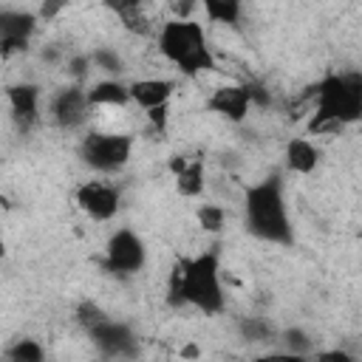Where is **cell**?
<instances>
[{
	"mask_svg": "<svg viewBox=\"0 0 362 362\" xmlns=\"http://www.w3.org/2000/svg\"><path fill=\"white\" fill-rule=\"evenodd\" d=\"M170 303L192 305L204 314L223 311V286L221 266L215 252H204L195 257H178L170 272Z\"/></svg>",
	"mask_w": 362,
	"mask_h": 362,
	"instance_id": "1",
	"label": "cell"
},
{
	"mask_svg": "<svg viewBox=\"0 0 362 362\" xmlns=\"http://www.w3.org/2000/svg\"><path fill=\"white\" fill-rule=\"evenodd\" d=\"M362 116V76L359 74H328L314 88V113L305 130L314 136L359 122Z\"/></svg>",
	"mask_w": 362,
	"mask_h": 362,
	"instance_id": "2",
	"label": "cell"
},
{
	"mask_svg": "<svg viewBox=\"0 0 362 362\" xmlns=\"http://www.w3.org/2000/svg\"><path fill=\"white\" fill-rule=\"evenodd\" d=\"M243 221H246V229L260 240H269V243H291L294 240L286 198H283V184L277 175H269L260 184L246 189Z\"/></svg>",
	"mask_w": 362,
	"mask_h": 362,
	"instance_id": "3",
	"label": "cell"
},
{
	"mask_svg": "<svg viewBox=\"0 0 362 362\" xmlns=\"http://www.w3.org/2000/svg\"><path fill=\"white\" fill-rule=\"evenodd\" d=\"M158 51L184 76L215 71V54L209 51L204 25L195 20H178V17L167 20L158 28Z\"/></svg>",
	"mask_w": 362,
	"mask_h": 362,
	"instance_id": "4",
	"label": "cell"
},
{
	"mask_svg": "<svg viewBox=\"0 0 362 362\" xmlns=\"http://www.w3.org/2000/svg\"><path fill=\"white\" fill-rule=\"evenodd\" d=\"M133 153V139L124 133H88L79 144V158L85 167L102 175H113L127 167Z\"/></svg>",
	"mask_w": 362,
	"mask_h": 362,
	"instance_id": "5",
	"label": "cell"
},
{
	"mask_svg": "<svg viewBox=\"0 0 362 362\" xmlns=\"http://www.w3.org/2000/svg\"><path fill=\"white\" fill-rule=\"evenodd\" d=\"M144 263H147V249H144V240L133 229H116L107 238V246H105V269L110 274L130 277V274L141 272Z\"/></svg>",
	"mask_w": 362,
	"mask_h": 362,
	"instance_id": "6",
	"label": "cell"
},
{
	"mask_svg": "<svg viewBox=\"0 0 362 362\" xmlns=\"http://www.w3.org/2000/svg\"><path fill=\"white\" fill-rule=\"evenodd\" d=\"M119 201H122L119 189L113 184H107V181L90 178V181H82L76 187V204L90 221H99V223L110 221L119 212Z\"/></svg>",
	"mask_w": 362,
	"mask_h": 362,
	"instance_id": "7",
	"label": "cell"
},
{
	"mask_svg": "<svg viewBox=\"0 0 362 362\" xmlns=\"http://www.w3.org/2000/svg\"><path fill=\"white\" fill-rule=\"evenodd\" d=\"M90 116V102H88V90L76 82L62 88L54 99H51V119L57 127L62 130H76L88 122Z\"/></svg>",
	"mask_w": 362,
	"mask_h": 362,
	"instance_id": "8",
	"label": "cell"
},
{
	"mask_svg": "<svg viewBox=\"0 0 362 362\" xmlns=\"http://www.w3.org/2000/svg\"><path fill=\"white\" fill-rule=\"evenodd\" d=\"M88 337L93 339V345H96V351L102 356H133L136 354V337L119 320L105 317L102 322L88 328Z\"/></svg>",
	"mask_w": 362,
	"mask_h": 362,
	"instance_id": "9",
	"label": "cell"
},
{
	"mask_svg": "<svg viewBox=\"0 0 362 362\" xmlns=\"http://www.w3.org/2000/svg\"><path fill=\"white\" fill-rule=\"evenodd\" d=\"M252 85H221L209 93L206 99V110L223 116L226 122H235L240 124L246 116H249V107H252Z\"/></svg>",
	"mask_w": 362,
	"mask_h": 362,
	"instance_id": "10",
	"label": "cell"
},
{
	"mask_svg": "<svg viewBox=\"0 0 362 362\" xmlns=\"http://www.w3.org/2000/svg\"><path fill=\"white\" fill-rule=\"evenodd\" d=\"M6 96H8L14 124L23 133L31 130L40 122V88L34 82H17V85H8Z\"/></svg>",
	"mask_w": 362,
	"mask_h": 362,
	"instance_id": "11",
	"label": "cell"
},
{
	"mask_svg": "<svg viewBox=\"0 0 362 362\" xmlns=\"http://www.w3.org/2000/svg\"><path fill=\"white\" fill-rule=\"evenodd\" d=\"M37 28V14L31 11H0V42L14 54L28 45V37Z\"/></svg>",
	"mask_w": 362,
	"mask_h": 362,
	"instance_id": "12",
	"label": "cell"
},
{
	"mask_svg": "<svg viewBox=\"0 0 362 362\" xmlns=\"http://www.w3.org/2000/svg\"><path fill=\"white\" fill-rule=\"evenodd\" d=\"M130 90V102H136L141 110H150L156 105H167L175 93V79H164V76H147V79H136L127 85Z\"/></svg>",
	"mask_w": 362,
	"mask_h": 362,
	"instance_id": "13",
	"label": "cell"
},
{
	"mask_svg": "<svg viewBox=\"0 0 362 362\" xmlns=\"http://www.w3.org/2000/svg\"><path fill=\"white\" fill-rule=\"evenodd\" d=\"M320 158H322V153H320V147H317L311 139H305V136H294V139L286 141V167H288L291 173H297V175H308V173L317 170Z\"/></svg>",
	"mask_w": 362,
	"mask_h": 362,
	"instance_id": "14",
	"label": "cell"
},
{
	"mask_svg": "<svg viewBox=\"0 0 362 362\" xmlns=\"http://www.w3.org/2000/svg\"><path fill=\"white\" fill-rule=\"evenodd\" d=\"M90 107H124L130 102V90L122 79H99L96 85L85 88Z\"/></svg>",
	"mask_w": 362,
	"mask_h": 362,
	"instance_id": "15",
	"label": "cell"
},
{
	"mask_svg": "<svg viewBox=\"0 0 362 362\" xmlns=\"http://www.w3.org/2000/svg\"><path fill=\"white\" fill-rule=\"evenodd\" d=\"M175 175V189L184 198H195L204 192V161L201 158H187V164L173 173Z\"/></svg>",
	"mask_w": 362,
	"mask_h": 362,
	"instance_id": "16",
	"label": "cell"
},
{
	"mask_svg": "<svg viewBox=\"0 0 362 362\" xmlns=\"http://www.w3.org/2000/svg\"><path fill=\"white\" fill-rule=\"evenodd\" d=\"M198 6L204 8L209 23H221V25H238L240 20V8L243 0H198Z\"/></svg>",
	"mask_w": 362,
	"mask_h": 362,
	"instance_id": "17",
	"label": "cell"
},
{
	"mask_svg": "<svg viewBox=\"0 0 362 362\" xmlns=\"http://www.w3.org/2000/svg\"><path fill=\"white\" fill-rule=\"evenodd\" d=\"M6 356L14 359V362H40V359L45 356V351H42V345H40L37 339H17V342L6 351Z\"/></svg>",
	"mask_w": 362,
	"mask_h": 362,
	"instance_id": "18",
	"label": "cell"
},
{
	"mask_svg": "<svg viewBox=\"0 0 362 362\" xmlns=\"http://www.w3.org/2000/svg\"><path fill=\"white\" fill-rule=\"evenodd\" d=\"M223 221H226V215H223V209L215 206V204H204V206L198 209V223H201L204 232H221V229H223Z\"/></svg>",
	"mask_w": 362,
	"mask_h": 362,
	"instance_id": "19",
	"label": "cell"
},
{
	"mask_svg": "<svg viewBox=\"0 0 362 362\" xmlns=\"http://www.w3.org/2000/svg\"><path fill=\"white\" fill-rule=\"evenodd\" d=\"M105 317H110L105 308H99L93 300H85V303H79V308H76V322L88 331V328H93L96 322H102Z\"/></svg>",
	"mask_w": 362,
	"mask_h": 362,
	"instance_id": "20",
	"label": "cell"
},
{
	"mask_svg": "<svg viewBox=\"0 0 362 362\" xmlns=\"http://www.w3.org/2000/svg\"><path fill=\"white\" fill-rule=\"evenodd\" d=\"M88 59H90V65H96L99 71H110V74H119V71H122V59H119V54L110 51V48H96Z\"/></svg>",
	"mask_w": 362,
	"mask_h": 362,
	"instance_id": "21",
	"label": "cell"
},
{
	"mask_svg": "<svg viewBox=\"0 0 362 362\" xmlns=\"http://www.w3.org/2000/svg\"><path fill=\"white\" fill-rule=\"evenodd\" d=\"M240 331H243V337H249L255 342H263L272 334L269 322H263V320H246V322H240Z\"/></svg>",
	"mask_w": 362,
	"mask_h": 362,
	"instance_id": "22",
	"label": "cell"
},
{
	"mask_svg": "<svg viewBox=\"0 0 362 362\" xmlns=\"http://www.w3.org/2000/svg\"><path fill=\"white\" fill-rule=\"evenodd\" d=\"M144 113H147V122L153 124V130H158V133L167 130V122H170V102H167V105H156V107H150V110H144Z\"/></svg>",
	"mask_w": 362,
	"mask_h": 362,
	"instance_id": "23",
	"label": "cell"
},
{
	"mask_svg": "<svg viewBox=\"0 0 362 362\" xmlns=\"http://www.w3.org/2000/svg\"><path fill=\"white\" fill-rule=\"evenodd\" d=\"M102 6H105L107 11H113V14L122 20V17L133 14V11H139V8H141V0H102Z\"/></svg>",
	"mask_w": 362,
	"mask_h": 362,
	"instance_id": "24",
	"label": "cell"
},
{
	"mask_svg": "<svg viewBox=\"0 0 362 362\" xmlns=\"http://www.w3.org/2000/svg\"><path fill=\"white\" fill-rule=\"evenodd\" d=\"M170 8L178 20H192V11L198 8V0H170Z\"/></svg>",
	"mask_w": 362,
	"mask_h": 362,
	"instance_id": "25",
	"label": "cell"
},
{
	"mask_svg": "<svg viewBox=\"0 0 362 362\" xmlns=\"http://www.w3.org/2000/svg\"><path fill=\"white\" fill-rule=\"evenodd\" d=\"M286 337H288L286 342H288V348H291L294 354H303V351H308V348H311V342L305 339V334H303V331H288Z\"/></svg>",
	"mask_w": 362,
	"mask_h": 362,
	"instance_id": "26",
	"label": "cell"
},
{
	"mask_svg": "<svg viewBox=\"0 0 362 362\" xmlns=\"http://www.w3.org/2000/svg\"><path fill=\"white\" fill-rule=\"evenodd\" d=\"M65 6H68V0H42V6H40V17L54 20Z\"/></svg>",
	"mask_w": 362,
	"mask_h": 362,
	"instance_id": "27",
	"label": "cell"
},
{
	"mask_svg": "<svg viewBox=\"0 0 362 362\" xmlns=\"http://www.w3.org/2000/svg\"><path fill=\"white\" fill-rule=\"evenodd\" d=\"M88 68H90V59H88V57H74V59H71V68H68V71H71V74H74L76 79H82V76L88 74Z\"/></svg>",
	"mask_w": 362,
	"mask_h": 362,
	"instance_id": "28",
	"label": "cell"
},
{
	"mask_svg": "<svg viewBox=\"0 0 362 362\" xmlns=\"http://www.w3.org/2000/svg\"><path fill=\"white\" fill-rule=\"evenodd\" d=\"M320 359H339V362H354L348 354H342V351H328V354H320Z\"/></svg>",
	"mask_w": 362,
	"mask_h": 362,
	"instance_id": "29",
	"label": "cell"
},
{
	"mask_svg": "<svg viewBox=\"0 0 362 362\" xmlns=\"http://www.w3.org/2000/svg\"><path fill=\"white\" fill-rule=\"evenodd\" d=\"M0 257H6V240L0 238Z\"/></svg>",
	"mask_w": 362,
	"mask_h": 362,
	"instance_id": "30",
	"label": "cell"
}]
</instances>
